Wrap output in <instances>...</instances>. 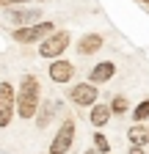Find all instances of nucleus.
Instances as JSON below:
<instances>
[{
  "label": "nucleus",
  "mask_w": 149,
  "mask_h": 154,
  "mask_svg": "<svg viewBox=\"0 0 149 154\" xmlns=\"http://www.w3.org/2000/svg\"><path fill=\"white\" fill-rule=\"evenodd\" d=\"M42 102V85L33 74H25L17 88V116L20 119H33Z\"/></svg>",
  "instance_id": "obj_1"
},
{
  "label": "nucleus",
  "mask_w": 149,
  "mask_h": 154,
  "mask_svg": "<svg viewBox=\"0 0 149 154\" xmlns=\"http://www.w3.org/2000/svg\"><path fill=\"white\" fill-rule=\"evenodd\" d=\"M69 30H52L50 36H44L42 42H39V55L42 58H61L64 52H66V47H69Z\"/></svg>",
  "instance_id": "obj_2"
},
{
  "label": "nucleus",
  "mask_w": 149,
  "mask_h": 154,
  "mask_svg": "<svg viewBox=\"0 0 149 154\" xmlns=\"http://www.w3.org/2000/svg\"><path fill=\"white\" fill-rule=\"evenodd\" d=\"M14 113H17V91L8 80L0 83V129H6L14 121Z\"/></svg>",
  "instance_id": "obj_3"
},
{
  "label": "nucleus",
  "mask_w": 149,
  "mask_h": 154,
  "mask_svg": "<svg viewBox=\"0 0 149 154\" xmlns=\"http://www.w3.org/2000/svg\"><path fill=\"white\" fill-rule=\"evenodd\" d=\"M55 30L52 22H33V25H25V28H17L11 30L14 33V42H20V44H33V42H42L44 36H50Z\"/></svg>",
  "instance_id": "obj_4"
},
{
  "label": "nucleus",
  "mask_w": 149,
  "mask_h": 154,
  "mask_svg": "<svg viewBox=\"0 0 149 154\" xmlns=\"http://www.w3.org/2000/svg\"><path fill=\"white\" fill-rule=\"evenodd\" d=\"M72 140H74V119H64L52 143H50V149H47V154H66L72 149Z\"/></svg>",
  "instance_id": "obj_5"
},
{
  "label": "nucleus",
  "mask_w": 149,
  "mask_h": 154,
  "mask_svg": "<svg viewBox=\"0 0 149 154\" xmlns=\"http://www.w3.org/2000/svg\"><path fill=\"white\" fill-rule=\"evenodd\" d=\"M97 96H100V91H97V85L94 83H78V85H72V91H69V102L72 105H78V107H91L97 102Z\"/></svg>",
  "instance_id": "obj_6"
},
{
  "label": "nucleus",
  "mask_w": 149,
  "mask_h": 154,
  "mask_svg": "<svg viewBox=\"0 0 149 154\" xmlns=\"http://www.w3.org/2000/svg\"><path fill=\"white\" fill-rule=\"evenodd\" d=\"M47 74H50L52 83H69L72 74H74V66H72L69 61H64V58H52V63H50Z\"/></svg>",
  "instance_id": "obj_7"
},
{
  "label": "nucleus",
  "mask_w": 149,
  "mask_h": 154,
  "mask_svg": "<svg viewBox=\"0 0 149 154\" xmlns=\"http://www.w3.org/2000/svg\"><path fill=\"white\" fill-rule=\"evenodd\" d=\"M113 74H116V63H113V61H102V63H97L94 69H91L88 80L94 83V85H102V83H108V80H113Z\"/></svg>",
  "instance_id": "obj_8"
},
{
  "label": "nucleus",
  "mask_w": 149,
  "mask_h": 154,
  "mask_svg": "<svg viewBox=\"0 0 149 154\" xmlns=\"http://www.w3.org/2000/svg\"><path fill=\"white\" fill-rule=\"evenodd\" d=\"M102 44H105L102 33H86V36H80V42H78V52L80 55H94V52L102 50Z\"/></svg>",
  "instance_id": "obj_9"
},
{
  "label": "nucleus",
  "mask_w": 149,
  "mask_h": 154,
  "mask_svg": "<svg viewBox=\"0 0 149 154\" xmlns=\"http://www.w3.org/2000/svg\"><path fill=\"white\" fill-rule=\"evenodd\" d=\"M42 8H20V11H8V19L14 25H28V22H39Z\"/></svg>",
  "instance_id": "obj_10"
},
{
  "label": "nucleus",
  "mask_w": 149,
  "mask_h": 154,
  "mask_svg": "<svg viewBox=\"0 0 149 154\" xmlns=\"http://www.w3.org/2000/svg\"><path fill=\"white\" fill-rule=\"evenodd\" d=\"M88 121L94 124L97 129H102L108 121H110V105H91V116H88Z\"/></svg>",
  "instance_id": "obj_11"
},
{
  "label": "nucleus",
  "mask_w": 149,
  "mask_h": 154,
  "mask_svg": "<svg viewBox=\"0 0 149 154\" xmlns=\"http://www.w3.org/2000/svg\"><path fill=\"white\" fill-rule=\"evenodd\" d=\"M127 140L130 143H138V146H146V140H149V127H144V121H135L133 127L127 129Z\"/></svg>",
  "instance_id": "obj_12"
},
{
  "label": "nucleus",
  "mask_w": 149,
  "mask_h": 154,
  "mask_svg": "<svg viewBox=\"0 0 149 154\" xmlns=\"http://www.w3.org/2000/svg\"><path fill=\"white\" fill-rule=\"evenodd\" d=\"M130 110V102H127V96H113V102H110V113H127Z\"/></svg>",
  "instance_id": "obj_13"
},
{
  "label": "nucleus",
  "mask_w": 149,
  "mask_h": 154,
  "mask_svg": "<svg viewBox=\"0 0 149 154\" xmlns=\"http://www.w3.org/2000/svg\"><path fill=\"white\" fill-rule=\"evenodd\" d=\"M133 119H135V121H146V119H149V96H146L144 102H138V107L133 110Z\"/></svg>",
  "instance_id": "obj_14"
},
{
  "label": "nucleus",
  "mask_w": 149,
  "mask_h": 154,
  "mask_svg": "<svg viewBox=\"0 0 149 154\" xmlns=\"http://www.w3.org/2000/svg\"><path fill=\"white\" fill-rule=\"evenodd\" d=\"M94 149L100 151V154H108L110 151V143H108V138L102 132H94Z\"/></svg>",
  "instance_id": "obj_15"
},
{
  "label": "nucleus",
  "mask_w": 149,
  "mask_h": 154,
  "mask_svg": "<svg viewBox=\"0 0 149 154\" xmlns=\"http://www.w3.org/2000/svg\"><path fill=\"white\" fill-rule=\"evenodd\" d=\"M36 119H39V121H36V127H47V124H50V119H52V105H44V107H42V113L36 116Z\"/></svg>",
  "instance_id": "obj_16"
},
{
  "label": "nucleus",
  "mask_w": 149,
  "mask_h": 154,
  "mask_svg": "<svg viewBox=\"0 0 149 154\" xmlns=\"http://www.w3.org/2000/svg\"><path fill=\"white\" fill-rule=\"evenodd\" d=\"M130 154H146V151H144V146H138V143H130Z\"/></svg>",
  "instance_id": "obj_17"
},
{
  "label": "nucleus",
  "mask_w": 149,
  "mask_h": 154,
  "mask_svg": "<svg viewBox=\"0 0 149 154\" xmlns=\"http://www.w3.org/2000/svg\"><path fill=\"white\" fill-rule=\"evenodd\" d=\"M17 3H30V0H0V6H17Z\"/></svg>",
  "instance_id": "obj_18"
},
{
  "label": "nucleus",
  "mask_w": 149,
  "mask_h": 154,
  "mask_svg": "<svg viewBox=\"0 0 149 154\" xmlns=\"http://www.w3.org/2000/svg\"><path fill=\"white\" fill-rule=\"evenodd\" d=\"M83 154H100V151H97V149H88V151H83Z\"/></svg>",
  "instance_id": "obj_19"
},
{
  "label": "nucleus",
  "mask_w": 149,
  "mask_h": 154,
  "mask_svg": "<svg viewBox=\"0 0 149 154\" xmlns=\"http://www.w3.org/2000/svg\"><path fill=\"white\" fill-rule=\"evenodd\" d=\"M138 3H144V6H149V0H138Z\"/></svg>",
  "instance_id": "obj_20"
},
{
  "label": "nucleus",
  "mask_w": 149,
  "mask_h": 154,
  "mask_svg": "<svg viewBox=\"0 0 149 154\" xmlns=\"http://www.w3.org/2000/svg\"><path fill=\"white\" fill-rule=\"evenodd\" d=\"M146 154H149V151H146Z\"/></svg>",
  "instance_id": "obj_21"
}]
</instances>
